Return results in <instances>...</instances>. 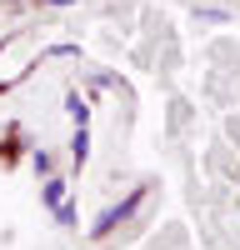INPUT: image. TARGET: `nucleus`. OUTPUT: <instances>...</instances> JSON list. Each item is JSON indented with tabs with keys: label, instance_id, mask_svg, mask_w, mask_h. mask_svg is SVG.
Wrapping results in <instances>:
<instances>
[{
	"label": "nucleus",
	"instance_id": "4",
	"mask_svg": "<svg viewBox=\"0 0 240 250\" xmlns=\"http://www.w3.org/2000/svg\"><path fill=\"white\" fill-rule=\"evenodd\" d=\"M45 200H50V205H60V200H65V185L50 180V185H45Z\"/></svg>",
	"mask_w": 240,
	"mask_h": 250
},
{
	"label": "nucleus",
	"instance_id": "1",
	"mask_svg": "<svg viewBox=\"0 0 240 250\" xmlns=\"http://www.w3.org/2000/svg\"><path fill=\"white\" fill-rule=\"evenodd\" d=\"M140 200H145V190L135 185V190H130L125 200H120V205H110V210H105V215H100V220L90 225V235H110V230H120V225H125V220L135 215V205H140Z\"/></svg>",
	"mask_w": 240,
	"mask_h": 250
},
{
	"label": "nucleus",
	"instance_id": "3",
	"mask_svg": "<svg viewBox=\"0 0 240 250\" xmlns=\"http://www.w3.org/2000/svg\"><path fill=\"white\" fill-rule=\"evenodd\" d=\"M65 110H70V120H75V125H85V115H90V110H85V100H80V95H70V100H65Z\"/></svg>",
	"mask_w": 240,
	"mask_h": 250
},
{
	"label": "nucleus",
	"instance_id": "2",
	"mask_svg": "<svg viewBox=\"0 0 240 250\" xmlns=\"http://www.w3.org/2000/svg\"><path fill=\"white\" fill-rule=\"evenodd\" d=\"M70 145H75V160L85 165V155H90V135H85V125H80V130H75V140H70Z\"/></svg>",
	"mask_w": 240,
	"mask_h": 250
}]
</instances>
